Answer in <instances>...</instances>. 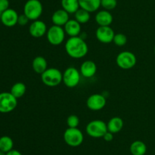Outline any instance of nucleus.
Returning a JSON list of instances; mask_svg holds the SVG:
<instances>
[{
  "label": "nucleus",
  "mask_w": 155,
  "mask_h": 155,
  "mask_svg": "<svg viewBox=\"0 0 155 155\" xmlns=\"http://www.w3.org/2000/svg\"><path fill=\"white\" fill-rule=\"evenodd\" d=\"M86 132L92 138H103L104 134L107 132V123L100 119L92 120L86 126Z\"/></svg>",
  "instance_id": "5"
},
{
  "label": "nucleus",
  "mask_w": 155,
  "mask_h": 155,
  "mask_svg": "<svg viewBox=\"0 0 155 155\" xmlns=\"http://www.w3.org/2000/svg\"><path fill=\"white\" fill-rule=\"evenodd\" d=\"M80 124V119L77 115H70L67 119V125L68 128H77Z\"/></svg>",
  "instance_id": "28"
},
{
  "label": "nucleus",
  "mask_w": 155,
  "mask_h": 155,
  "mask_svg": "<svg viewBox=\"0 0 155 155\" xmlns=\"http://www.w3.org/2000/svg\"><path fill=\"white\" fill-rule=\"evenodd\" d=\"M43 12L42 4L39 0H27L24 6V14L30 21L38 20Z\"/></svg>",
  "instance_id": "3"
},
{
  "label": "nucleus",
  "mask_w": 155,
  "mask_h": 155,
  "mask_svg": "<svg viewBox=\"0 0 155 155\" xmlns=\"http://www.w3.org/2000/svg\"><path fill=\"white\" fill-rule=\"evenodd\" d=\"M95 19L99 26H110L113 22V16L111 13L104 9L97 12Z\"/></svg>",
  "instance_id": "17"
},
{
  "label": "nucleus",
  "mask_w": 155,
  "mask_h": 155,
  "mask_svg": "<svg viewBox=\"0 0 155 155\" xmlns=\"http://www.w3.org/2000/svg\"><path fill=\"white\" fill-rule=\"evenodd\" d=\"M107 131L113 134L118 133L124 127V121L120 117L115 116L110 119L107 123Z\"/></svg>",
  "instance_id": "20"
},
{
  "label": "nucleus",
  "mask_w": 155,
  "mask_h": 155,
  "mask_svg": "<svg viewBox=\"0 0 155 155\" xmlns=\"http://www.w3.org/2000/svg\"><path fill=\"white\" fill-rule=\"evenodd\" d=\"M26 91H27V87L23 82H17L12 85L10 92L14 97L18 99L22 97L25 94Z\"/></svg>",
  "instance_id": "23"
},
{
  "label": "nucleus",
  "mask_w": 155,
  "mask_h": 155,
  "mask_svg": "<svg viewBox=\"0 0 155 155\" xmlns=\"http://www.w3.org/2000/svg\"><path fill=\"white\" fill-rule=\"evenodd\" d=\"M47 30L48 29L45 23L39 19L33 21L29 27V33L33 37L35 38H40L46 34Z\"/></svg>",
  "instance_id": "12"
},
{
  "label": "nucleus",
  "mask_w": 155,
  "mask_h": 155,
  "mask_svg": "<svg viewBox=\"0 0 155 155\" xmlns=\"http://www.w3.org/2000/svg\"><path fill=\"white\" fill-rule=\"evenodd\" d=\"M81 78L80 71L75 67H68L63 72L62 82L65 86L70 88H74L79 84Z\"/></svg>",
  "instance_id": "6"
},
{
  "label": "nucleus",
  "mask_w": 155,
  "mask_h": 155,
  "mask_svg": "<svg viewBox=\"0 0 155 155\" xmlns=\"http://www.w3.org/2000/svg\"><path fill=\"white\" fill-rule=\"evenodd\" d=\"M2 12L1 11H0V18H1V15H2Z\"/></svg>",
  "instance_id": "34"
},
{
  "label": "nucleus",
  "mask_w": 155,
  "mask_h": 155,
  "mask_svg": "<svg viewBox=\"0 0 155 155\" xmlns=\"http://www.w3.org/2000/svg\"><path fill=\"white\" fill-rule=\"evenodd\" d=\"M130 153L132 155H145L147 152V146L142 141H135L130 144Z\"/></svg>",
  "instance_id": "21"
},
{
  "label": "nucleus",
  "mask_w": 155,
  "mask_h": 155,
  "mask_svg": "<svg viewBox=\"0 0 155 155\" xmlns=\"http://www.w3.org/2000/svg\"><path fill=\"white\" fill-rule=\"evenodd\" d=\"M6 155H22V153L18 150H15V149H12V150H10L9 152L6 153Z\"/></svg>",
  "instance_id": "32"
},
{
  "label": "nucleus",
  "mask_w": 155,
  "mask_h": 155,
  "mask_svg": "<svg viewBox=\"0 0 155 155\" xmlns=\"http://www.w3.org/2000/svg\"><path fill=\"white\" fill-rule=\"evenodd\" d=\"M114 31L110 26H99L95 31V36L100 43H110L114 37Z\"/></svg>",
  "instance_id": "10"
},
{
  "label": "nucleus",
  "mask_w": 155,
  "mask_h": 155,
  "mask_svg": "<svg viewBox=\"0 0 155 155\" xmlns=\"http://www.w3.org/2000/svg\"><path fill=\"white\" fill-rule=\"evenodd\" d=\"M18 17L19 15L16 11L12 9H8L2 12L0 20L5 26L12 27L18 24Z\"/></svg>",
  "instance_id": "13"
},
{
  "label": "nucleus",
  "mask_w": 155,
  "mask_h": 155,
  "mask_svg": "<svg viewBox=\"0 0 155 155\" xmlns=\"http://www.w3.org/2000/svg\"><path fill=\"white\" fill-rule=\"evenodd\" d=\"M154 55H155V47H154Z\"/></svg>",
  "instance_id": "35"
},
{
  "label": "nucleus",
  "mask_w": 155,
  "mask_h": 155,
  "mask_svg": "<svg viewBox=\"0 0 155 155\" xmlns=\"http://www.w3.org/2000/svg\"><path fill=\"white\" fill-rule=\"evenodd\" d=\"M14 141L11 137L4 135L0 138V150L5 153H8L13 149Z\"/></svg>",
  "instance_id": "24"
},
{
  "label": "nucleus",
  "mask_w": 155,
  "mask_h": 155,
  "mask_svg": "<svg viewBox=\"0 0 155 155\" xmlns=\"http://www.w3.org/2000/svg\"><path fill=\"white\" fill-rule=\"evenodd\" d=\"M0 155H6V153H5V152L2 151V150H0Z\"/></svg>",
  "instance_id": "33"
},
{
  "label": "nucleus",
  "mask_w": 155,
  "mask_h": 155,
  "mask_svg": "<svg viewBox=\"0 0 155 155\" xmlns=\"http://www.w3.org/2000/svg\"><path fill=\"white\" fill-rule=\"evenodd\" d=\"M113 42L117 46H123L127 43V37L124 33H116L114 37Z\"/></svg>",
  "instance_id": "26"
},
{
  "label": "nucleus",
  "mask_w": 155,
  "mask_h": 155,
  "mask_svg": "<svg viewBox=\"0 0 155 155\" xmlns=\"http://www.w3.org/2000/svg\"><path fill=\"white\" fill-rule=\"evenodd\" d=\"M18 106V99L11 92L0 93V112L8 113L13 111Z\"/></svg>",
  "instance_id": "8"
},
{
  "label": "nucleus",
  "mask_w": 155,
  "mask_h": 155,
  "mask_svg": "<svg viewBox=\"0 0 155 155\" xmlns=\"http://www.w3.org/2000/svg\"><path fill=\"white\" fill-rule=\"evenodd\" d=\"M9 9V1L8 0H0V11L2 12Z\"/></svg>",
  "instance_id": "30"
},
{
  "label": "nucleus",
  "mask_w": 155,
  "mask_h": 155,
  "mask_svg": "<svg viewBox=\"0 0 155 155\" xmlns=\"http://www.w3.org/2000/svg\"><path fill=\"white\" fill-rule=\"evenodd\" d=\"M69 20V14L63 9L55 11L51 16V21L53 24L61 27L64 26Z\"/></svg>",
  "instance_id": "16"
},
{
  "label": "nucleus",
  "mask_w": 155,
  "mask_h": 155,
  "mask_svg": "<svg viewBox=\"0 0 155 155\" xmlns=\"http://www.w3.org/2000/svg\"><path fill=\"white\" fill-rule=\"evenodd\" d=\"M61 6L68 14H75L80 9L78 0H61Z\"/></svg>",
  "instance_id": "22"
},
{
  "label": "nucleus",
  "mask_w": 155,
  "mask_h": 155,
  "mask_svg": "<svg viewBox=\"0 0 155 155\" xmlns=\"http://www.w3.org/2000/svg\"><path fill=\"white\" fill-rule=\"evenodd\" d=\"M63 138L65 143L73 147L81 145L84 140L83 133L78 128H68L64 132Z\"/></svg>",
  "instance_id": "4"
},
{
  "label": "nucleus",
  "mask_w": 155,
  "mask_h": 155,
  "mask_svg": "<svg viewBox=\"0 0 155 155\" xmlns=\"http://www.w3.org/2000/svg\"><path fill=\"white\" fill-rule=\"evenodd\" d=\"M74 17H75L76 21H78L80 24H86L90 20V13L80 8L74 14Z\"/></svg>",
  "instance_id": "25"
},
{
  "label": "nucleus",
  "mask_w": 155,
  "mask_h": 155,
  "mask_svg": "<svg viewBox=\"0 0 155 155\" xmlns=\"http://www.w3.org/2000/svg\"><path fill=\"white\" fill-rule=\"evenodd\" d=\"M32 67L36 74H42L48 68V62L42 56H36L33 59Z\"/></svg>",
  "instance_id": "19"
},
{
  "label": "nucleus",
  "mask_w": 155,
  "mask_h": 155,
  "mask_svg": "<svg viewBox=\"0 0 155 155\" xmlns=\"http://www.w3.org/2000/svg\"><path fill=\"white\" fill-rule=\"evenodd\" d=\"M65 50L70 57L82 59L87 55L89 48L86 41L80 36L70 37L65 43Z\"/></svg>",
  "instance_id": "1"
},
{
  "label": "nucleus",
  "mask_w": 155,
  "mask_h": 155,
  "mask_svg": "<svg viewBox=\"0 0 155 155\" xmlns=\"http://www.w3.org/2000/svg\"><path fill=\"white\" fill-rule=\"evenodd\" d=\"M29 18H27V16H26L24 14H23V15H19V17H18V24H19V25H21V26H24L26 25V24H27V23L29 22Z\"/></svg>",
  "instance_id": "29"
},
{
  "label": "nucleus",
  "mask_w": 155,
  "mask_h": 155,
  "mask_svg": "<svg viewBox=\"0 0 155 155\" xmlns=\"http://www.w3.org/2000/svg\"><path fill=\"white\" fill-rule=\"evenodd\" d=\"M106 105V98L100 94H94L89 96L86 100V106L90 110L98 111Z\"/></svg>",
  "instance_id": "11"
},
{
  "label": "nucleus",
  "mask_w": 155,
  "mask_h": 155,
  "mask_svg": "<svg viewBox=\"0 0 155 155\" xmlns=\"http://www.w3.org/2000/svg\"><path fill=\"white\" fill-rule=\"evenodd\" d=\"M80 74L84 78H92L96 74L97 65L93 61L86 60L84 61L80 65Z\"/></svg>",
  "instance_id": "14"
},
{
  "label": "nucleus",
  "mask_w": 155,
  "mask_h": 155,
  "mask_svg": "<svg viewBox=\"0 0 155 155\" xmlns=\"http://www.w3.org/2000/svg\"><path fill=\"white\" fill-rule=\"evenodd\" d=\"M64 29L66 34H68L70 37L77 36L81 32V24L75 19H71L64 26Z\"/></svg>",
  "instance_id": "15"
},
{
  "label": "nucleus",
  "mask_w": 155,
  "mask_h": 155,
  "mask_svg": "<svg viewBox=\"0 0 155 155\" xmlns=\"http://www.w3.org/2000/svg\"><path fill=\"white\" fill-rule=\"evenodd\" d=\"M103 138H104V141H108V142H109V141H111L112 140L114 139V134L107 131V132H106V133L104 135V136H103Z\"/></svg>",
  "instance_id": "31"
},
{
  "label": "nucleus",
  "mask_w": 155,
  "mask_h": 155,
  "mask_svg": "<svg viewBox=\"0 0 155 155\" xmlns=\"http://www.w3.org/2000/svg\"><path fill=\"white\" fill-rule=\"evenodd\" d=\"M80 9L87 11L89 13L95 12L101 7V0H78Z\"/></svg>",
  "instance_id": "18"
},
{
  "label": "nucleus",
  "mask_w": 155,
  "mask_h": 155,
  "mask_svg": "<svg viewBox=\"0 0 155 155\" xmlns=\"http://www.w3.org/2000/svg\"><path fill=\"white\" fill-rule=\"evenodd\" d=\"M65 34L66 33L63 27L53 24L47 30L46 37L50 44L53 46H58L64 41Z\"/></svg>",
  "instance_id": "7"
},
{
  "label": "nucleus",
  "mask_w": 155,
  "mask_h": 155,
  "mask_svg": "<svg viewBox=\"0 0 155 155\" xmlns=\"http://www.w3.org/2000/svg\"><path fill=\"white\" fill-rule=\"evenodd\" d=\"M63 79V73L56 68H48L42 74V83L48 87H56L60 84Z\"/></svg>",
  "instance_id": "2"
},
{
  "label": "nucleus",
  "mask_w": 155,
  "mask_h": 155,
  "mask_svg": "<svg viewBox=\"0 0 155 155\" xmlns=\"http://www.w3.org/2000/svg\"><path fill=\"white\" fill-rule=\"evenodd\" d=\"M116 62L117 66L122 69H130L136 65V56L130 51L120 52L117 56Z\"/></svg>",
  "instance_id": "9"
},
{
  "label": "nucleus",
  "mask_w": 155,
  "mask_h": 155,
  "mask_svg": "<svg viewBox=\"0 0 155 155\" xmlns=\"http://www.w3.org/2000/svg\"><path fill=\"white\" fill-rule=\"evenodd\" d=\"M117 5V0H101V6L107 11H110L114 9Z\"/></svg>",
  "instance_id": "27"
}]
</instances>
